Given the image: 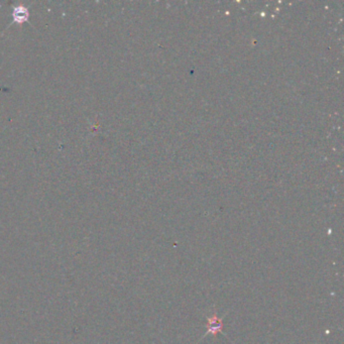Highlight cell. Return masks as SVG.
<instances>
[{"label":"cell","instance_id":"cell-1","mask_svg":"<svg viewBox=\"0 0 344 344\" xmlns=\"http://www.w3.org/2000/svg\"><path fill=\"white\" fill-rule=\"evenodd\" d=\"M12 16H13V21L14 23H17V24H23L25 23L26 21H28V18H29V10L24 7V6H17L14 8L13 10V13H12Z\"/></svg>","mask_w":344,"mask_h":344}]
</instances>
